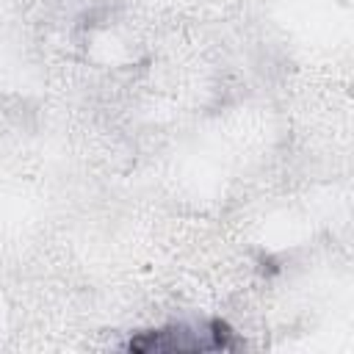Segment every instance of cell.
Masks as SVG:
<instances>
[{"instance_id": "1", "label": "cell", "mask_w": 354, "mask_h": 354, "mask_svg": "<svg viewBox=\"0 0 354 354\" xmlns=\"http://www.w3.org/2000/svg\"><path fill=\"white\" fill-rule=\"evenodd\" d=\"M130 348L138 351H205V348H227V340L221 332H194L185 326L152 332L147 337H138L130 343Z\"/></svg>"}]
</instances>
